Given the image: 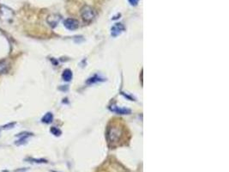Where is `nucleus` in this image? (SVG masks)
<instances>
[{"mask_svg": "<svg viewBox=\"0 0 229 172\" xmlns=\"http://www.w3.org/2000/svg\"><path fill=\"white\" fill-rule=\"evenodd\" d=\"M7 70V64L5 62H0V73H3Z\"/></svg>", "mask_w": 229, "mask_h": 172, "instance_id": "f8f14e48", "label": "nucleus"}, {"mask_svg": "<svg viewBox=\"0 0 229 172\" xmlns=\"http://www.w3.org/2000/svg\"><path fill=\"white\" fill-rule=\"evenodd\" d=\"M60 19H61V17L59 15L53 14V15H51V16L47 17V23L52 28H55L57 27V25L59 23Z\"/></svg>", "mask_w": 229, "mask_h": 172, "instance_id": "39448f33", "label": "nucleus"}, {"mask_svg": "<svg viewBox=\"0 0 229 172\" xmlns=\"http://www.w3.org/2000/svg\"><path fill=\"white\" fill-rule=\"evenodd\" d=\"M16 126V122H10V123H8L6 125H4L2 127V128L3 130H9V129H12Z\"/></svg>", "mask_w": 229, "mask_h": 172, "instance_id": "9d476101", "label": "nucleus"}, {"mask_svg": "<svg viewBox=\"0 0 229 172\" xmlns=\"http://www.w3.org/2000/svg\"><path fill=\"white\" fill-rule=\"evenodd\" d=\"M53 115L52 113H47L46 115H44L43 118H42V122L44 123H47V124H49L51 122H53Z\"/></svg>", "mask_w": 229, "mask_h": 172, "instance_id": "1a4fd4ad", "label": "nucleus"}, {"mask_svg": "<svg viewBox=\"0 0 229 172\" xmlns=\"http://www.w3.org/2000/svg\"><path fill=\"white\" fill-rule=\"evenodd\" d=\"M128 1H129V3L131 5H133V6H136V4L138 3V2H139V0H128Z\"/></svg>", "mask_w": 229, "mask_h": 172, "instance_id": "4468645a", "label": "nucleus"}, {"mask_svg": "<svg viewBox=\"0 0 229 172\" xmlns=\"http://www.w3.org/2000/svg\"><path fill=\"white\" fill-rule=\"evenodd\" d=\"M31 135H32V133H27V132H24V133H18V134L17 135V137H20V138H19L18 140H17L15 144L17 145H23V144H25L27 142L28 138L29 136H31Z\"/></svg>", "mask_w": 229, "mask_h": 172, "instance_id": "423d86ee", "label": "nucleus"}, {"mask_svg": "<svg viewBox=\"0 0 229 172\" xmlns=\"http://www.w3.org/2000/svg\"><path fill=\"white\" fill-rule=\"evenodd\" d=\"M81 16L83 17V20L89 23V22L94 20V18L95 17V11L94 10L92 7L85 5L81 10Z\"/></svg>", "mask_w": 229, "mask_h": 172, "instance_id": "f257e3e1", "label": "nucleus"}, {"mask_svg": "<svg viewBox=\"0 0 229 172\" xmlns=\"http://www.w3.org/2000/svg\"><path fill=\"white\" fill-rule=\"evenodd\" d=\"M122 131L118 127L109 128L107 131V138L110 142H116L120 139Z\"/></svg>", "mask_w": 229, "mask_h": 172, "instance_id": "f03ea898", "label": "nucleus"}, {"mask_svg": "<svg viewBox=\"0 0 229 172\" xmlns=\"http://www.w3.org/2000/svg\"><path fill=\"white\" fill-rule=\"evenodd\" d=\"M62 78L64 81H70L71 80V78H72V72L69 69H67V70H64L63 72V74H62Z\"/></svg>", "mask_w": 229, "mask_h": 172, "instance_id": "6e6552de", "label": "nucleus"}, {"mask_svg": "<svg viewBox=\"0 0 229 172\" xmlns=\"http://www.w3.org/2000/svg\"><path fill=\"white\" fill-rule=\"evenodd\" d=\"M51 133H52L53 134L55 135V136H59V135L61 134V131H60L59 129H58L57 128H55V127H53V128H51Z\"/></svg>", "mask_w": 229, "mask_h": 172, "instance_id": "9b49d317", "label": "nucleus"}, {"mask_svg": "<svg viewBox=\"0 0 229 172\" xmlns=\"http://www.w3.org/2000/svg\"><path fill=\"white\" fill-rule=\"evenodd\" d=\"M0 13H1V17L3 19H6L7 21L11 19L14 16L13 10L10 9L9 7L2 5L0 8Z\"/></svg>", "mask_w": 229, "mask_h": 172, "instance_id": "20e7f679", "label": "nucleus"}, {"mask_svg": "<svg viewBox=\"0 0 229 172\" xmlns=\"http://www.w3.org/2000/svg\"><path fill=\"white\" fill-rule=\"evenodd\" d=\"M27 160L32 161L33 163H47V160L45 159H28Z\"/></svg>", "mask_w": 229, "mask_h": 172, "instance_id": "ddd939ff", "label": "nucleus"}, {"mask_svg": "<svg viewBox=\"0 0 229 172\" xmlns=\"http://www.w3.org/2000/svg\"><path fill=\"white\" fill-rule=\"evenodd\" d=\"M64 25L69 30H75L79 27V23H78V21L74 18H67L66 20H64Z\"/></svg>", "mask_w": 229, "mask_h": 172, "instance_id": "7ed1b4c3", "label": "nucleus"}, {"mask_svg": "<svg viewBox=\"0 0 229 172\" xmlns=\"http://www.w3.org/2000/svg\"><path fill=\"white\" fill-rule=\"evenodd\" d=\"M125 29V27L122 23H116L113 28H112V35L113 36H117Z\"/></svg>", "mask_w": 229, "mask_h": 172, "instance_id": "0eeeda50", "label": "nucleus"}]
</instances>
